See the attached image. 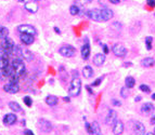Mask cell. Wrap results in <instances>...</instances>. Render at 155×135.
<instances>
[{"label":"cell","mask_w":155,"mask_h":135,"mask_svg":"<svg viewBox=\"0 0 155 135\" xmlns=\"http://www.w3.org/2000/svg\"><path fill=\"white\" fill-rule=\"evenodd\" d=\"M133 132L136 135H146V128L143 126V123L136 121L133 123Z\"/></svg>","instance_id":"obj_12"},{"label":"cell","mask_w":155,"mask_h":135,"mask_svg":"<svg viewBox=\"0 0 155 135\" xmlns=\"http://www.w3.org/2000/svg\"><path fill=\"white\" fill-rule=\"evenodd\" d=\"M87 16H89L90 19L96 21V22H102L101 10H99V9H93V10L87 11Z\"/></svg>","instance_id":"obj_7"},{"label":"cell","mask_w":155,"mask_h":135,"mask_svg":"<svg viewBox=\"0 0 155 135\" xmlns=\"http://www.w3.org/2000/svg\"><path fill=\"white\" fill-rule=\"evenodd\" d=\"M101 15H102V21H110V19L114 16L113 14V11L110 9H107V8H104V9L101 10Z\"/></svg>","instance_id":"obj_18"},{"label":"cell","mask_w":155,"mask_h":135,"mask_svg":"<svg viewBox=\"0 0 155 135\" xmlns=\"http://www.w3.org/2000/svg\"><path fill=\"white\" fill-rule=\"evenodd\" d=\"M113 53L116 55L117 57H125L127 54V49L121 43H115L112 47Z\"/></svg>","instance_id":"obj_4"},{"label":"cell","mask_w":155,"mask_h":135,"mask_svg":"<svg viewBox=\"0 0 155 135\" xmlns=\"http://www.w3.org/2000/svg\"><path fill=\"white\" fill-rule=\"evenodd\" d=\"M63 100H64L65 102H69V97H64Z\"/></svg>","instance_id":"obj_48"},{"label":"cell","mask_w":155,"mask_h":135,"mask_svg":"<svg viewBox=\"0 0 155 135\" xmlns=\"http://www.w3.org/2000/svg\"><path fill=\"white\" fill-rule=\"evenodd\" d=\"M152 41H153V38L150 37V36L146 38V45L148 50H151V49H152Z\"/></svg>","instance_id":"obj_34"},{"label":"cell","mask_w":155,"mask_h":135,"mask_svg":"<svg viewBox=\"0 0 155 135\" xmlns=\"http://www.w3.org/2000/svg\"><path fill=\"white\" fill-rule=\"evenodd\" d=\"M80 53H82V57L84 58V59H88V58H89V55H90V45H89L88 40L86 41V43L82 47Z\"/></svg>","instance_id":"obj_17"},{"label":"cell","mask_w":155,"mask_h":135,"mask_svg":"<svg viewBox=\"0 0 155 135\" xmlns=\"http://www.w3.org/2000/svg\"><path fill=\"white\" fill-rule=\"evenodd\" d=\"M69 13H71L72 15L79 14V7H78L77 5H71V8H69Z\"/></svg>","instance_id":"obj_30"},{"label":"cell","mask_w":155,"mask_h":135,"mask_svg":"<svg viewBox=\"0 0 155 135\" xmlns=\"http://www.w3.org/2000/svg\"><path fill=\"white\" fill-rule=\"evenodd\" d=\"M141 100V96H136V98H135V101L136 102H139Z\"/></svg>","instance_id":"obj_47"},{"label":"cell","mask_w":155,"mask_h":135,"mask_svg":"<svg viewBox=\"0 0 155 135\" xmlns=\"http://www.w3.org/2000/svg\"><path fill=\"white\" fill-rule=\"evenodd\" d=\"M59 52L64 57H73L74 55L76 54V50H75V48H74L73 45L67 44V45L61 47L60 50H59Z\"/></svg>","instance_id":"obj_3"},{"label":"cell","mask_w":155,"mask_h":135,"mask_svg":"<svg viewBox=\"0 0 155 135\" xmlns=\"http://www.w3.org/2000/svg\"><path fill=\"white\" fill-rule=\"evenodd\" d=\"M124 132V123L121 120H116L113 124V133L114 135H121Z\"/></svg>","instance_id":"obj_10"},{"label":"cell","mask_w":155,"mask_h":135,"mask_svg":"<svg viewBox=\"0 0 155 135\" xmlns=\"http://www.w3.org/2000/svg\"><path fill=\"white\" fill-rule=\"evenodd\" d=\"M18 120V118L15 116L14 114H7L5 117H3V124L5 126H13L15 122Z\"/></svg>","instance_id":"obj_13"},{"label":"cell","mask_w":155,"mask_h":135,"mask_svg":"<svg viewBox=\"0 0 155 135\" xmlns=\"http://www.w3.org/2000/svg\"><path fill=\"white\" fill-rule=\"evenodd\" d=\"M91 135H102L101 129H100V126L97 121H93L91 123Z\"/></svg>","instance_id":"obj_21"},{"label":"cell","mask_w":155,"mask_h":135,"mask_svg":"<svg viewBox=\"0 0 155 135\" xmlns=\"http://www.w3.org/2000/svg\"><path fill=\"white\" fill-rule=\"evenodd\" d=\"M0 75H2V74H1V72H0ZM1 78H2V77H1V76H0V79H1Z\"/></svg>","instance_id":"obj_53"},{"label":"cell","mask_w":155,"mask_h":135,"mask_svg":"<svg viewBox=\"0 0 155 135\" xmlns=\"http://www.w3.org/2000/svg\"><path fill=\"white\" fill-rule=\"evenodd\" d=\"M24 134L25 135H35L34 133H33V131H30V130H25Z\"/></svg>","instance_id":"obj_42"},{"label":"cell","mask_w":155,"mask_h":135,"mask_svg":"<svg viewBox=\"0 0 155 135\" xmlns=\"http://www.w3.org/2000/svg\"><path fill=\"white\" fill-rule=\"evenodd\" d=\"M9 107L11 110L15 111V112H21V111H22V107L20 106V104L16 103V102H10Z\"/></svg>","instance_id":"obj_27"},{"label":"cell","mask_w":155,"mask_h":135,"mask_svg":"<svg viewBox=\"0 0 155 135\" xmlns=\"http://www.w3.org/2000/svg\"><path fill=\"white\" fill-rule=\"evenodd\" d=\"M11 66L13 68V70H14L15 75L18 76V77H22L23 75L25 74V65L23 63V59H21V58H13L12 59V62H11Z\"/></svg>","instance_id":"obj_2"},{"label":"cell","mask_w":155,"mask_h":135,"mask_svg":"<svg viewBox=\"0 0 155 135\" xmlns=\"http://www.w3.org/2000/svg\"><path fill=\"white\" fill-rule=\"evenodd\" d=\"M23 58L27 62H32L34 59V54L27 49H23Z\"/></svg>","instance_id":"obj_25"},{"label":"cell","mask_w":155,"mask_h":135,"mask_svg":"<svg viewBox=\"0 0 155 135\" xmlns=\"http://www.w3.org/2000/svg\"><path fill=\"white\" fill-rule=\"evenodd\" d=\"M38 126L39 129L42 131V132H46V133H49L50 131L52 130V124L51 122L46 119H40L38 121Z\"/></svg>","instance_id":"obj_8"},{"label":"cell","mask_w":155,"mask_h":135,"mask_svg":"<svg viewBox=\"0 0 155 135\" xmlns=\"http://www.w3.org/2000/svg\"><path fill=\"white\" fill-rule=\"evenodd\" d=\"M154 109H155V107L152 103H146V104H143L142 107H141V112H142L143 115H146V116H148V115L153 114V112H154Z\"/></svg>","instance_id":"obj_14"},{"label":"cell","mask_w":155,"mask_h":135,"mask_svg":"<svg viewBox=\"0 0 155 135\" xmlns=\"http://www.w3.org/2000/svg\"><path fill=\"white\" fill-rule=\"evenodd\" d=\"M154 133H155V128H154Z\"/></svg>","instance_id":"obj_54"},{"label":"cell","mask_w":155,"mask_h":135,"mask_svg":"<svg viewBox=\"0 0 155 135\" xmlns=\"http://www.w3.org/2000/svg\"><path fill=\"white\" fill-rule=\"evenodd\" d=\"M23 101H24V103L26 104V106H28V107H30L32 104H33V101H32V98L29 96H25L24 98H23Z\"/></svg>","instance_id":"obj_36"},{"label":"cell","mask_w":155,"mask_h":135,"mask_svg":"<svg viewBox=\"0 0 155 135\" xmlns=\"http://www.w3.org/2000/svg\"><path fill=\"white\" fill-rule=\"evenodd\" d=\"M90 2H92V0H75V5H77L78 7H85Z\"/></svg>","instance_id":"obj_31"},{"label":"cell","mask_w":155,"mask_h":135,"mask_svg":"<svg viewBox=\"0 0 155 135\" xmlns=\"http://www.w3.org/2000/svg\"><path fill=\"white\" fill-rule=\"evenodd\" d=\"M20 39L21 41L26 45H30V44L34 43V36L29 34H21L20 35Z\"/></svg>","instance_id":"obj_15"},{"label":"cell","mask_w":155,"mask_h":135,"mask_svg":"<svg viewBox=\"0 0 155 135\" xmlns=\"http://www.w3.org/2000/svg\"><path fill=\"white\" fill-rule=\"evenodd\" d=\"M54 30H55L57 34H61V31H60V29H59L58 27H54Z\"/></svg>","instance_id":"obj_46"},{"label":"cell","mask_w":155,"mask_h":135,"mask_svg":"<svg viewBox=\"0 0 155 135\" xmlns=\"http://www.w3.org/2000/svg\"><path fill=\"white\" fill-rule=\"evenodd\" d=\"M125 83H126V87L128 88V89H131V88L135 87V84H136V80H135V78L133 77L128 76V77L125 79Z\"/></svg>","instance_id":"obj_28"},{"label":"cell","mask_w":155,"mask_h":135,"mask_svg":"<svg viewBox=\"0 0 155 135\" xmlns=\"http://www.w3.org/2000/svg\"><path fill=\"white\" fill-rule=\"evenodd\" d=\"M146 3H148V5H150V7H152V8H154L155 7V0H148V1H146Z\"/></svg>","instance_id":"obj_39"},{"label":"cell","mask_w":155,"mask_h":135,"mask_svg":"<svg viewBox=\"0 0 155 135\" xmlns=\"http://www.w3.org/2000/svg\"><path fill=\"white\" fill-rule=\"evenodd\" d=\"M18 30H19L21 34H29V35H33L35 36L36 35V28H35L34 26H32V25H28V24H23V25H20L19 27H18Z\"/></svg>","instance_id":"obj_5"},{"label":"cell","mask_w":155,"mask_h":135,"mask_svg":"<svg viewBox=\"0 0 155 135\" xmlns=\"http://www.w3.org/2000/svg\"><path fill=\"white\" fill-rule=\"evenodd\" d=\"M86 89H87L88 91H89V93H90V94H93V91H92V90H91V88L89 87V86H87V87H86Z\"/></svg>","instance_id":"obj_44"},{"label":"cell","mask_w":155,"mask_h":135,"mask_svg":"<svg viewBox=\"0 0 155 135\" xmlns=\"http://www.w3.org/2000/svg\"><path fill=\"white\" fill-rule=\"evenodd\" d=\"M112 104H113L114 106H121V102L117 101V100H113V101H112Z\"/></svg>","instance_id":"obj_40"},{"label":"cell","mask_w":155,"mask_h":135,"mask_svg":"<svg viewBox=\"0 0 155 135\" xmlns=\"http://www.w3.org/2000/svg\"><path fill=\"white\" fill-rule=\"evenodd\" d=\"M15 47V43L13 42V40L12 39H10L9 37H7V38L3 39V41H2V43H1V48L5 49L8 52L12 54L13 53V49Z\"/></svg>","instance_id":"obj_6"},{"label":"cell","mask_w":155,"mask_h":135,"mask_svg":"<svg viewBox=\"0 0 155 135\" xmlns=\"http://www.w3.org/2000/svg\"><path fill=\"white\" fill-rule=\"evenodd\" d=\"M102 45H103V52H104V54H107L108 53V51H110L108 48H107V45L106 44H102Z\"/></svg>","instance_id":"obj_41"},{"label":"cell","mask_w":155,"mask_h":135,"mask_svg":"<svg viewBox=\"0 0 155 135\" xmlns=\"http://www.w3.org/2000/svg\"><path fill=\"white\" fill-rule=\"evenodd\" d=\"M112 3H114V5H117V3H119V1L121 0H110Z\"/></svg>","instance_id":"obj_43"},{"label":"cell","mask_w":155,"mask_h":135,"mask_svg":"<svg viewBox=\"0 0 155 135\" xmlns=\"http://www.w3.org/2000/svg\"><path fill=\"white\" fill-rule=\"evenodd\" d=\"M9 35V29L5 26H0V39H5Z\"/></svg>","instance_id":"obj_29"},{"label":"cell","mask_w":155,"mask_h":135,"mask_svg":"<svg viewBox=\"0 0 155 135\" xmlns=\"http://www.w3.org/2000/svg\"><path fill=\"white\" fill-rule=\"evenodd\" d=\"M85 126H86V129H87L88 132L91 134V131H92L91 130V123H88V122H86V123H85Z\"/></svg>","instance_id":"obj_38"},{"label":"cell","mask_w":155,"mask_h":135,"mask_svg":"<svg viewBox=\"0 0 155 135\" xmlns=\"http://www.w3.org/2000/svg\"><path fill=\"white\" fill-rule=\"evenodd\" d=\"M82 75H84V77L87 78V79L91 78L93 76V69H92L91 66H85L82 68Z\"/></svg>","instance_id":"obj_24"},{"label":"cell","mask_w":155,"mask_h":135,"mask_svg":"<svg viewBox=\"0 0 155 135\" xmlns=\"http://www.w3.org/2000/svg\"><path fill=\"white\" fill-rule=\"evenodd\" d=\"M117 120V112L115 110H108V114H107L106 118H105V123L107 126H111V124H114V122Z\"/></svg>","instance_id":"obj_11"},{"label":"cell","mask_w":155,"mask_h":135,"mask_svg":"<svg viewBox=\"0 0 155 135\" xmlns=\"http://www.w3.org/2000/svg\"><path fill=\"white\" fill-rule=\"evenodd\" d=\"M80 91H82V80L78 77L73 78L69 89H68L69 96H78L80 94Z\"/></svg>","instance_id":"obj_1"},{"label":"cell","mask_w":155,"mask_h":135,"mask_svg":"<svg viewBox=\"0 0 155 135\" xmlns=\"http://www.w3.org/2000/svg\"><path fill=\"white\" fill-rule=\"evenodd\" d=\"M154 64H155V59L153 57H146L141 61V66H143V67L146 68L153 67Z\"/></svg>","instance_id":"obj_20"},{"label":"cell","mask_w":155,"mask_h":135,"mask_svg":"<svg viewBox=\"0 0 155 135\" xmlns=\"http://www.w3.org/2000/svg\"><path fill=\"white\" fill-rule=\"evenodd\" d=\"M20 2H23V1H24V0H19Z\"/></svg>","instance_id":"obj_52"},{"label":"cell","mask_w":155,"mask_h":135,"mask_svg":"<svg viewBox=\"0 0 155 135\" xmlns=\"http://www.w3.org/2000/svg\"><path fill=\"white\" fill-rule=\"evenodd\" d=\"M104 62H105V54L98 53L94 55V57H93V64L96 66H102L104 64Z\"/></svg>","instance_id":"obj_16"},{"label":"cell","mask_w":155,"mask_h":135,"mask_svg":"<svg viewBox=\"0 0 155 135\" xmlns=\"http://www.w3.org/2000/svg\"><path fill=\"white\" fill-rule=\"evenodd\" d=\"M3 90H5L7 93H10V94H15L20 91V86L19 83H12V82H9L8 84H5L3 87Z\"/></svg>","instance_id":"obj_9"},{"label":"cell","mask_w":155,"mask_h":135,"mask_svg":"<svg viewBox=\"0 0 155 135\" xmlns=\"http://www.w3.org/2000/svg\"><path fill=\"white\" fill-rule=\"evenodd\" d=\"M140 90L142 92H146V93H150V92H151L150 88L148 87L146 84H141V86H140Z\"/></svg>","instance_id":"obj_37"},{"label":"cell","mask_w":155,"mask_h":135,"mask_svg":"<svg viewBox=\"0 0 155 135\" xmlns=\"http://www.w3.org/2000/svg\"><path fill=\"white\" fill-rule=\"evenodd\" d=\"M103 79H104V77H103V76L99 77L98 79H96V80L93 81V83H92L91 86H92V87H98V86H100V83L102 82V80H103Z\"/></svg>","instance_id":"obj_35"},{"label":"cell","mask_w":155,"mask_h":135,"mask_svg":"<svg viewBox=\"0 0 155 135\" xmlns=\"http://www.w3.org/2000/svg\"><path fill=\"white\" fill-rule=\"evenodd\" d=\"M152 100H154V101H155V93H154V94H152Z\"/></svg>","instance_id":"obj_50"},{"label":"cell","mask_w":155,"mask_h":135,"mask_svg":"<svg viewBox=\"0 0 155 135\" xmlns=\"http://www.w3.org/2000/svg\"><path fill=\"white\" fill-rule=\"evenodd\" d=\"M1 74H2V76H3V77L9 78L11 75H13V74H15V72H14V70H13L12 66L9 65V66L5 67L3 69H1Z\"/></svg>","instance_id":"obj_23"},{"label":"cell","mask_w":155,"mask_h":135,"mask_svg":"<svg viewBox=\"0 0 155 135\" xmlns=\"http://www.w3.org/2000/svg\"><path fill=\"white\" fill-rule=\"evenodd\" d=\"M130 65H131V63H126L125 64V67H129Z\"/></svg>","instance_id":"obj_49"},{"label":"cell","mask_w":155,"mask_h":135,"mask_svg":"<svg viewBox=\"0 0 155 135\" xmlns=\"http://www.w3.org/2000/svg\"><path fill=\"white\" fill-rule=\"evenodd\" d=\"M37 1H38V0H37Z\"/></svg>","instance_id":"obj_55"},{"label":"cell","mask_w":155,"mask_h":135,"mask_svg":"<svg viewBox=\"0 0 155 135\" xmlns=\"http://www.w3.org/2000/svg\"><path fill=\"white\" fill-rule=\"evenodd\" d=\"M121 97H124V98H127L128 95H129V89L127 87H124L121 89Z\"/></svg>","instance_id":"obj_33"},{"label":"cell","mask_w":155,"mask_h":135,"mask_svg":"<svg viewBox=\"0 0 155 135\" xmlns=\"http://www.w3.org/2000/svg\"><path fill=\"white\" fill-rule=\"evenodd\" d=\"M12 54H14L16 58L23 59V49L21 48L20 45H16V44H15L14 49H13V53Z\"/></svg>","instance_id":"obj_26"},{"label":"cell","mask_w":155,"mask_h":135,"mask_svg":"<svg viewBox=\"0 0 155 135\" xmlns=\"http://www.w3.org/2000/svg\"><path fill=\"white\" fill-rule=\"evenodd\" d=\"M7 66H9V58L0 57V69H3Z\"/></svg>","instance_id":"obj_32"},{"label":"cell","mask_w":155,"mask_h":135,"mask_svg":"<svg viewBox=\"0 0 155 135\" xmlns=\"http://www.w3.org/2000/svg\"><path fill=\"white\" fill-rule=\"evenodd\" d=\"M25 9L27 10L30 13H36L38 11V5L36 2H33V1H29V2H26L24 5Z\"/></svg>","instance_id":"obj_19"},{"label":"cell","mask_w":155,"mask_h":135,"mask_svg":"<svg viewBox=\"0 0 155 135\" xmlns=\"http://www.w3.org/2000/svg\"><path fill=\"white\" fill-rule=\"evenodd\" d=\"M146 135H155V134H154V133H148Z\"/></svg>","instance_id":"obj_51"},{"label":"cell","mask_w":155,"mask_h":135,"mask_svg":"<svg viewBox=\"0 0 155 135\" xmlns=\"http://www.w3.org/2000/svg\"><path fill=\"white\" fill-rule=\"evenodd\" d=\"M46 103L49 106H55L59 103V98L57 96H54V95H48L46 97Z\"/></svg>","instance_id":"obj_22"},{"label":"cell","mask_w":155,"mask_h":135,"mask_svg":"<svg viewBox=\"0 0 155 135\" xmlns=\"http://www.w3.org/2000/svg\"><path fill=\"white\" fill-rule=\"evenodd\" d=\"M151 123H152V124H155V116L152 117V119H151Z\"/></svg>","instance_id":"obj_45"}]
</instances>
